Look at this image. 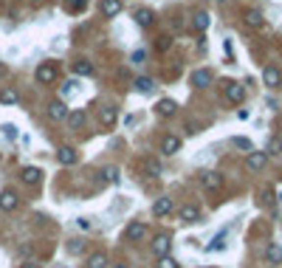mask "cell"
Segmentation results:
<instances>
[{"label":"cell","instance_id":"cell-27","mask_svg":"<svg viewBox=\"0 0 282 268\" xmlns=\"http://www.w3.org/2000/svg\"><path fill=\"white\" fill-rule=\"evenodd\" d=\"M88 268H107V254H104V251H96V254L88 260Z\"/></svg>","mask_w":282,"mask_h":268},{"label":"cell","instance_id":"cell-33","mask_svg":"<svg viewBox=\"0 0 282 268\" xmlns=\"http://www.w3.org/2000/svg\"><path fill=\"white\" fill-rule=\"evenodd\" d=\"M158 268H178V260H172L167 254V257H158Z\"/></svg>","mask_w":282,"mask_h":268},{"label":"cell","instance_id":"cell-1","mask_svg":"<svg viewBox=\"0 0 282 268\" xmlns=\"http://www.w3.org/2000/svg\"><path fill=\"white\" fill-rule=\"evenodd\" d=\"M226 99L240 105V102L246 99V88H243L240 82H226Z\"/></svg>","mask_w":282,"mask_h":268},{"label":"cell","instance_id":"cell-8","mask_svg":"<svg viewBox=\"0 0 282 268\" xmlns=\"http://www.w3.org/2000/svg\"><path fill=\"white\" fill-rule=\"evenodd\" d=\"M48 116L54 119V122H59V119H68V107H65V102L62 99H56L48 105Z\"/></svg>","mask_w":282,"mask_h":268},{"label":"cell","instance_id":"cell-2","mask_svg":"<svg viewBox=\"0 0 282 268\" xmlns=\"http://www.w3.org/2000/svg\"><path fill=\"white\" fill-rule=\"evenodd\" d=\"M262 82H265L268 88H280V85H282V74H280V68L265 65V68H262Z\"/></svg>","mask_w":282,"mask_h":268},{"label":"cell","instance_id":"cell-32","mask_svg":"<svg viewBox=\"0 0 282 268\" xmlns=\"http://www.w3.org/2000/svg\"><path fill=\"white\" fill-rule=\"evenodd\" d=\"M82 248H85V240H71V243H68V254H82Z\"/></svg>","mask_w":282,"mask_h":268},{"label":"cell","instance_id":"cell-16","mask_svg":"<svg viewBox=\"0 0 282 268\" xmlns=\"http://www.w3.org/2000/svg\"><path fill=\"white\" fill-rule=\"evenodd\" d=\"M141 167H144V172L150 175V178H161V161H155V158H144Z\"/></svg>","mask_w":282,"mask_h":268},{"label":"cell","instance_id":"cell-22","mask_svg":"<svg viewBox=\"0 0 282 268\" xmlns=\"http://www.w3.org/2000/svg\"><path fill=\"white\" fill-rule=\"evenodd\" d=\"M20 102V93L14 88H3L0 90V105H17Z\"/></svg>","mask_w":282,"mask_h":268},{"label":"cell","instance_id":"cell-42","mask_svg":"<svg viewBox=\"0 0 282 268\" xmlns=\"http://www.w3.org/2000/svg\"><path fill=\"white\" fill-rule=\"evenodd\" d=\"M3 74H6V65H3V62H0V77H3Z\"/></svg>","mask_w":282,"mask_h":268},{"label":"cell","instance_id":"cell-11","mask_svg":"<svg viewBox=\"0 0 282 268\" xmlns=\"http://www.w3.org/2000/svg\"><path fill=\"white\" fill-rule=\"evenodd\" d=\"M265 161H268V156H265V153H254V150H251V153H248V169H254V172H259V169L265 167Z\"/></svg>","mask_w":282,"mask_h":268},{"label":"cell","instance_id":"cell-4","mask_svg":"<svg viewBox=\"0 0 282 268\" xmlns=\"http://www.w3.org/2000/svg\"><path fill=\"white\" fill-rule=\"evenodd\" d=\"M17 203H20V198H17V192L14 189H6L3 195H0V209H3V212H14Z\"/></svg>","mask_w":282,"mask_h":268},{"label":"cell","instance_id":"cell-36","mask_svg":"<svg viewBox=\"0 0 282 268\" xmlns=\"http://www.w3.org/2000/svg\"><path fill=\"white\" fill-rule=\"evenodd\" d=\"M85 3H88V0H71V3H68V9H71V11H82V9H85Z\"/></svg>","mask_w":282,"mask_h":268},{"label":"cell","instance_id":"cell-7","mask_svg":"<svg viewBox=\"0 0 282 268\" xmlns=\"http://www.w3.org/2000/svg\"><path fill=\"white\" fill-rule=\"evenodd\" d=\"M180 150V138L178 135H164V141H161V153L164 156H175Z\"/></svg>","mask_w":282,"mask_h":268},{"label":"cell","instance_id":"cell-10","mask_svg":"<svg viewBox=\"0 0 282 268\" xmlns=\"http://www.w3.org/2000/svg\"><path fill=\"white\" fill-rule=\"evenodd\" d=\"M54 79H56V65H40L37 68V82L48 85V82H54Z\"/></svg>","mask_w":282,"mask_h":268},{"label":"cell","instance_id":"cell-41","mask_svg":"<svg viewBox=\"0 0 282 268\" xmlns=\"http://www.w3.org/2000/svg\"><path fill=\"white\" fill-rule=\"evenodd\" d=\"M20 268H40V266H37V263H23Z\"/></svg>","mask_w":282,"mask_h":268},{"label":"cell","instance_id":"cell-40","mask_svg":"<svg viewBox=\"0 0 282 268\" xmlns=\"http://www.w3.org/2000/svg\"><path fill=\"white\" fill-rule=\"evenodd\" d=\"M74 85H77V82H68L65 88H62V96H68V93H74Z\"/></svg>","mask_w":282,"mask_h":268},{"label":"cell","instance_id":"cell-25","mask_svg":"<svg viewBox=\"0 0 282 268\" xmlns=\"http://www.w3.org/2000/svg\"><path fill=\"white\" fill-rule=\"evenodd\" d=\"M74 71H77L79 77H93V62H88V59H79V62H74Z\"/></svg>","mask_w":282,"mask_h":268},{"label":"cell","instance_id":"cell-34","mask_svg":"<svg viewBox=\"0 0 282 268\" xmlns=\"http://www.w3.org/2000/svg\"><path fill=\"white\" fill-rule=\"evenodd\" d=\"M234 147L246 150V153H251V150H254V147H251V141H248V138H243V135H237V138H234Z\"/></svg>","mask_w":282,"mask_h":268},{"label":"cell","instance_id":"cell-12","mask_svg":"<svg viewBox=\"0 0 282 268\" xmlns=\"http://www.w3.org/2000/svg\"><path fill=\"white\" fill-rule=\"evenodd\" d=\"M144 235H147V226H144V223H130V226H127V232H124V237H127L130 243L141 240Z\"/></svg>","mask_w":282,"mask_h":268},{"label":"cell","instance_id":"cell-20","mask_svg":"<svg viewBox=\"0 0 282 268\" xmlns=\"http://www.w3.org/2000/svg\"><path fill=\"white\" fill-rule=\"evenodd\" d=\"M262 11L259 9H248L246 11V26H251V28H259V26H262Z\"/></svg>","mask_w":282,"mask_h":268},{"label":"cell","instance_id":"cell-14","mask_svg":"<svg viewBox=\"0 0 282 268\" xmlns=\"http://www.w3.org/2000/svg\"><path fill=\"white\" fill-rule=\"evenodd\" d=\"M175 110H178V105H175L172 99H161L155 105V113L158 116H164V119H167V116H175Z\"/></svg>","mask_w":282,"mask_h":268},{"label":"cell","instance_id":"cell-6","mask_svg":"<svg viewBox=\"0 0 282 268\" xmlns=\"http://www.w3.org/2000/svg\"><path fill=\"white\" fill-rule=\"evenodd\" d=\"M180 220H183V223H198V220H201V209H198V206H192V203H186V206H180Z\"/></svg>","mask_w":282,"mask_h":268},{"label":"cell","instance_id":"cell-43","mask_svg":"<svg viewBox=\"0 0 282 268\" xmlns=\"http://www.w3.org/2000/svg\"><path fill=\"white\" fill-rule=\"evenodd\" d=\"M277 198H280V203H282V192H280V195H277Z\"/></svg>","mask_w":282,"mask_h":268},{"label":"cell","instance_id":"cell-29","mask_svg":"<svg viewBox=\"0 0 282 268\" xmlns=\"http://www.w3.org/2000/svg\"><path fill=\"white\" fill-rule=\"evenodd\" d=\"M102 181L104 184H119V167H104L102 169Z\"/></svg>","mask_w":282,"mask_h":268},{"label":"cell","instance_id":"cell-24","mask_svg":"<svg viewBox=\"0 0 282 268\" xmlns=\"http://www.w3.org/2000/svg\"><path fill=\"white\" fill-rule=\"evenodd\" d=\"M133 85H135V90H138V93H153V88H155V82H153L150 77H138Z\"/></svg>","mask_w":282,"mask_h":268},{"label":"cell","instance_id":"cell-35","mask_svg":"<svg viewBox=\"0 0 282 268\" xmlns=\"http://www.w3.org/2000/svg\"><path fill=\"white\" fill-rule=\"evenodd\" d=\"M169 45H172V40H169V37H158V40H155V48H158V51H167Z\"/></svg>","mask_w":282,"mask_h":268},{"label":"cell","instance_id":"cell-9","mask_svg":"<svg viewBox=\"0 0 282 268\" xmlns=\"http://www.w3.org/2000/svg\"><path fill=\"white\" fill-rule=\"evenodd\" d=\"M203 187L217 192L220 187H223V175H220V172H203Z\"/></svg>","mask_w":282,"mask_h":268},{"label":"cell","instance_id":"cell-18","mask_svg":"<svg viewBox=\"0 0 282 268\" xmlns=\"http://www.w3.org/2000/svg\"><path fill=\"white\" fill-rule=\"evenodd\" d=\"M209 82H212V74H209L206 68H201V71L192 74V85H195V88H206Z\"/></svg>","mask_w":282,"mask_h":268},{"label":"cell","instance_id":"cell-21","mask_svg":"<svg viewBox=\"0 0 282 268\" xmlns=\"http://www.w3.org/2000/svg\"><path fill=\"white\" fill-rule=\"evenodd\" d=\"M85 122H88V116H85V110H74V113H68V124H71L74 130H79V127H85Z\"/></svg>","mask_w":282,"mask_h":268},{"label":"cell","instance_id":"cell-30","mask_svg":"<svg viewBox=\"0 0 282 268\" xmlns=\"http://www.w3.org/2000/svg\"><path fill=\"white\" fill-rule=\"evenodd\" d=\"M280 153H282V138L274 135V138L268 141V147H265V156H280Z\"/></svg>","mask_w":282,"mask_h":268},{"label":"cell","instance_id":"cell-17","mask_svg":"<svg viewBox=\"0 0 282 268\" xmlns=\"http://www.w3.org/2000/svg\"><path fill=\"white\" fill-rule=\"evenodd\" d=\"M209 14H206V11H195V17H192V28H195V31H206V28H209Z\"/></svg>","mask_w":282,"mask_h":268},{"label":"cell","instance_id":"cell-3","mask_svg":"<svg viewBox=\"0 0 282 268\" xmlns=\"http://www.w3.org/2000/svg\"><path fill=\"white\" fill-rule=\"evenodd\" d=\"M169 246H172L169 235H158L155 240H153V254H155V257H167V254H169Z\"/></svg>","mask_w":282,"mask_h":268},{"label":"cell","instance_id":"cell-13","mask_svg":"<svg viewBox=\"0 0 282 268\" xmlns=\"http://www.w3.org/2000/svg\"><path fill=\"white\" fill-rule=\"evenodd\" d=\"M172 212V198H158L155 203H153V214L155 217H164V214Z\"/></svg>","mask_w":282,"mask_h":268},{"label":"cell","instance_id":"cell-15","mask_svg":"<svg viewBox=\"0 0 282 268\" xmlns=\"http://www.w3.org/2000/svg\"><path fill=\"white\" fill-rule=\"evenodd\" d=\"M122 9H124L122 0H102V14H104V17H116Z\"/></svg>","mask_w":282,"mask_h":268},{"label":"cell","instance_id":"cell-5","mask_svg":"<svg viewBox=\"0 0 282 268\" xmlns=\"http://www.w3.org/2000/svg\"><path fill=\"white\" fill-rule=\"evenodd\" d=\"M77 150H74V147H59V150H56V161H59V164H62V167H71V164H77Z\"/></svg>","mask_w":282,"mask_h":268},{"label":"cell","instance_id":"cell-28","mask_svg":"<svg viewBox=\"0 0 282 268\" xmlns=\"http://www.w3.org/2000/svg\"><path fill=\"white\" fill-rule=\"evenodd\" d=\"M99 116H102V124H107V127H110V124L116 122V107H113V105H104Z\"/></svg>","mask_w":282,"mask_h":268},{"label":"cell","instance_id":"cell-19","mask_svg":"<svg viewBox=\"0 0 282 268\" xmlns=\"http://www.w3.org/2000/svg\"><path fill=\"white\" fill-rule=\"evenodd\" d=\"M265 260L274 263V266H280V263H282V246H280V243H271V246L265 248Z\"/></svg>","mask_w":282,"mask_h":268},{"label":"cell","instance_id":"cell-39","mask_svg":"<svg viewBox=\"0 0 282 268\" xmlns=\"http://www.w3.org/2000/svg\"><path fill=\"white\" fill-rule=\"evenodd\" d=\"M271 195H274L271 189H262V198H259V201H262V203H271Z\"/></svg>","mask_w":282,"mask_h":268},{"label":"cell","instance_id":"cell-23","mask_svg":"<svg viewBox=\"0 0 282 268\" xmlns=\"http://www.w3.org/2000/svg\"><path fill=\"white\" fill-rule=\"evenodd\" d=\"M135 23H138L141 28H150V26H153V11H150V9H138V11H135Z\"/></svg>","mask_w":282,"mask_h":268},{"label":"cell","instance_id":"cell-31","mask_svg":"<svg viewBox=\"0 0 282 268\" xmlns=\"http://www.w3.org/2000/svg\"><path fill=\"white\" fill-rule=\"evenodd\" d=\"M223 240H226V232H220V235H217V237H214V240H212V243L206 246V251H220V248L226 246Z\"/></svg>","mask_w":282,"mask_h":268},{"label":"cell","instance_id":"cell-26","mask_svg":"<svg viewBox=\"0 0 282 268\" xmlns=\"http://www.w3.org/2000/svg\"><path fill=\"white\" fill-rule=\"evenodd\" d=\"M40 175H43V172H40L37 167H26V169H23L20 178L26 181V184H40Z\"/></svg>","mask_w":282,"mask_h":268},{"label":"cell","instance_id":"cell-37","mask_svg":"<svg viewBox=\"0 0 282 268\" xmlns=\"http://www.w3.org/2000/svg\"><path fill=\"white\" fill-rule=\"evenodd\" d=\"M3 130H6V135H9V138H17V127H14V124H6Z\"/></svg>","mask_w":282,"mask_h":268},{"label":"cell","instance_id":"cell-38","mask_svg":"<svg viewBox=\"0 0 282 268\" xmlns=\"http://www.w3.org/2000/svg\"><path fill=\"white\" fill-rule=\"evenodd\" d=\"M144 51H133V62H135V65H138V62H144Z\"/></svg>","mask_w":282,"mask_h":268}]
</instances>
